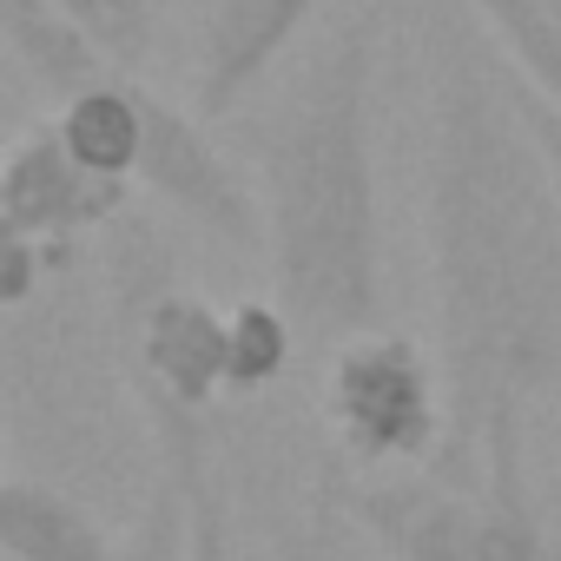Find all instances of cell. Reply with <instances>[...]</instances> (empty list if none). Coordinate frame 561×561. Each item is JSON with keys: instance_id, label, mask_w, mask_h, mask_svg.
<instances>
[{"instance_id": "4", "label": "cell", "mask_w": 561, "mask_h": 561, "mask_svg": "<svg viewBox=\"0 0 561 561\" xmlns=\"http://www.w3.org/2000/svg\"><path fill=\"white\" fill-rule=\"evenodd\" d=\"M139 185L231 244L238 257H264V205L257 192L231 172V159L211 146V126L146 87V146H139Z\"/></svg>"}, {"instance_id": "1", "label": "cell", "mask_w": 561, "mask_h": 561, "mask_svg": "<svg viewBox=\"0 0 561 561\" xmlns=\"http://www.w3.org/2000/svg\"><path fill=\"white\" fill-rule=\"evenodd\" d=\"M430 291L449 436L436 476L482 489L528 469V416L561 390V192L508 67L469 21H436L430 67Z\"/></svg>"}, {"instance_id": "14", "label": "cell", "mask_w": 561, "mask_h": 561, "mask_svg": "<svg viewBox=\"0 0 561 561\" xmlns=\"http://www.w3.org/2000/svg\"><path fill=\"white\" fill-rule=\"evenodd\" d=\"M298 324L277 298H244L231 305V397H257L271 390L277 377L291 370V351H298Z\"/></svg>"}, {"instance_id": "15", "label": "cell", "mask_w": 561, "mask_h": 561, "mask_svg": "<svg viewBox=\"0 0 561 561\" xmlns=\"http://www.w3.org/2000/svg\"><path fill=\"white\" fill-rule=\"evenodd\" d=\"M469 561H554L548 535L535 522V495H528V469H495L482 476V535Z\"/></svg>"}, {"instance_id": "16", "label": "cell", "mask_w": 561, "mask_h": 561, "mask_svg": "<svg viewBox=\"0 0 561 561\" xmlns=\"http://www.w3.org/2000/svg\"><path fill=\"white\" fill-rule=\"evenodd\" d=\"M60 8L93 34V47L113 67H139V54L152 41V0H60Z\"/></svg>"}, {"instance_id": "17", "label": "cell", "mask_w": 561, "mask_h": 561, "mask_svg": "<svg viewBox=\"0 0 561 561\" xmlns=\"http://www.w3.org/2000/svg\"><path fill=\"white\" fill-rule=\"evenodd\" d=\"M192 561H238L231 515H225V495H218L211 469L192 476Z\"/></svg>"}, {"instance_id": "20", "label": "cell", "mask_w": 561, "mask_h": 561, "mask_svg": "<svg viewBox=\"0 0 561 561\" xmlns=\"http://www.w3.org/2000/svg\"><path fill=\"white\" fill-rule=\"evenodd\" d=\"M271 561H324V541H318V515H311V528H285V535H277Z\"/></svg>"}, {"instance_id": "11", "label": "cell", "mask_w": 561, "mask_h": 561, "mask_svg": "<svg viewBox=\"0 0 561 561\" xmlns=\"http://www.w3.org/2000/svg\"><path fill=\"white\" fill-rule=\"evenodd\" d=\"M0 41H8V54L54 93V106L113 80V60L93 47V34L60 0H0Z\"/></svg>"}, {"instance_id": "3", "label": "cell", "mask_w": 561, "mask_h": 561, "mask_svg": "<svg viewBox=\"0 0 561 561\" xmlns=\"http://www.w3.org/2000/svg\"><path fill=\"white\" fill-rule=\"evenodd\" d=\"M324 416H331L337 456L351 469H364V476L430 469L449 436L443 364H430L423 344H410L403 331H370V337L331 351Z\"/></svg>"}, {"instance_id": "19", "label": "cell", "mask_w": 561, "mask_h": 561, "mask_svg": "<svg viewBox=\"0 0 561 561\" xmlns=\"http://www.w3.org/2000/svg\"><path fill=\"white\" fill-rule=\"evenodd\" d=\"M318 541H324V561H351L344 541H337V489H331V476L318 482Z\"/></svg>"}, {"instance_id": "7", "label": "cell", "mask_w": 561, "mask_h": 561, "mask_svg": "<svg viewBox=\"0 0 561 561\" xmlns=\"http://www.w3.org/2000/svg\"><path fill=\"white\" fill-rule=\"evenodd\" d=\"M133 370L146 410L205 416L231 397V311H211L192 291H152L133 318Z\"/></svg>"}, {"instance_id": "12", "label": "cell", "mask_w": 561, "mask_h": 561, "mask_svg": "<svg viewBox=\"0 0 561 561\" xmlns=\"http://www.w3.org/2000/svg\"><path fill=\"white\" fill-rule=\"evenodd\" d=\"M47 126L60 133V146H67L80 165H93V172H106V179H126V185H139V146H146V87H133V80H100V87H87V93L60 100Z\"/></svg>"}, {"instance_id": "9", "label": "cell", "mask_w": 561, "mask_h": 561, "mask_svg": "<svg viewBox=\"0 0 561 561\" xmlns=\"http://www.w3.org/2000/svg\"><path fill=\"white\" fill-rule=\"evenodd\" d=\"M146 416H152L159 476L113 561H192V476L211 469V436L205 416H179V410H146Z\"/></svg>"}, {"instance_id": "8", "label": "cell", "mask_w": 561, "mask_h": 561, "mask_svg": "<svg viewBox=\"0 0 561 561\" xmlns=\"http://www.w3.org/2000/svg\"><path fill=\"white\" fill-rule=\"evenodd\" d=\"M324 0H198V41H192V113L231 119L271 67L298 47Z\"/></svg>"}, {"instance_id": "21", "label": "cell", "mask_w": 561, "mask_h": 561, "mask_svg": "<svg viewBox=\"0 0 561 561\" xmlns=\"http://www.w3.org/2000/svg\"><path fill=\"white\" fill-rule=\"evenodd\" d=\"M554 8H561V0H554Z\"/></svg>"}, {"instance_id": "2", "label": "cell", "mask_w": 561, "mask_h": 561, "mask_svg": "<svg viewBox=\"0 0 561 561\" xmlns=\"http://www.w3.org/2000/svg\"><path fill=\"white\" fill-rule=\"evenodd\" d=\"M377 34V8L344 14L257 133L271 298L311 351H344L383 318Z\"/></svg>"}, {"instance_id": "6", "label": "cell", "mask_w": 561, "mask_h": 561, "mask_svg": "<svg viewBox=\"0 0 561 561\" xmlns=\"http://www.w3.org/2000/svg\"><path fill=\"white\" fill-rule=\"evenodd\" d=\"M337 489V508L357 522L364 541H377L390 561H469L482 535V489H462L436 469H390V476H357L344 482L324 469Z\"/></svg>"}, {"instance_id": "5", "label": "cell", "mask_w": 561, "mask_h": 561, "mask_svg": "<svg viewBox=\"0 0 561 561\" xmlns=\"http://www.w3.org/2000/svg\"><path fill=\"white\" fill-rule=\"evenodd\" d=\"M126 198H133L126 179L80 165L60 146V133L41 126L14 139L8 165H0V244H34L60 264L87 231H106L126 211Z\"/></svg>"}, {"instance_id": "10", "label": "cell", "mask_w": 561, "mask_h": 561, "mask_svg": "<svg viewBox=\"0 0 561 561\" xmlns=\"http://www.w3.org/2000/svg\"><path fill=\"white\" fill-rule=\"evenodd\" d=\"M0 554L8 561H113V528L67 489L41 476L0 482Z\"/></svg>"}, {"instance_id": "13", "label": "cell", "mask_w": 561, "mask_h": 561, "mask_svg": "<svg viewBox=\"0 0 561 561\" xmlns=\"http://www.w3.org/2000/svg\"><path fill=\"white\" fill-rule=\"evenodd\" d=\"M476 14L489 21V47L502 54V67L561 106V8L554 0H476Z\"/></svg>"}, {"instance_id": "18", "label": "cell", "mask_w": 561, "mask_h": 561, "mask_svg": "<svg viewBox=\"0 0 561 561\" xmlns=\"http://www.w3.org/2000/svg\"><path fill=\"white\" fill-rule=\"evenodd\" d=\"M508 93H515V106H522V126H528V139L541 146V159H548V179H554V192H561V106L554 100H541L528 80H515L508 73Z\"/></svg>"}]
</instances>
